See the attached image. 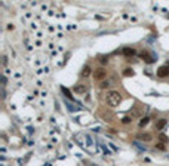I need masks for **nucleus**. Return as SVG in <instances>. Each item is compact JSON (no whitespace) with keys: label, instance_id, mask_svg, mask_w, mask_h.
Masks as SVG:
<instances>
[{"label":"nucleus","instance_id":"f257e3e1","mask_svg":"<svg viewBox=\"0 0 169 166\" xmlns=\"http://www.w3.org/2000/svg\"><path fill=\"white\" fill-rule=\"evenodd\" d=\"M106 101H107V104L110 107H117L122 103V95L117 91H110V92H107Z\"/></svg>","mask_w":169,"mask_h":166},{"label":"nucleus","instance_id":"f03ea898","mask_svg":"<svg viewBox=\"0 0 169 166\" xmlns=\"http://www.w3.org/2000/svg\"><path fill=\"white\" fill-rule=\"evenodd\" d=\"M168 76H169V67L162 65V67H159V68H157V77L165 79V77H168Z\"/></svg>","mask_w":169,"mask_h":166},{"label":"nucleus","instance_id":"7ed1b4c3","mask_svg":"<svg viewBox=\"0 0 169 166\" xmlns=\"http://www.w3.org/2000/svg\"><path fill=\"white\" fill-rule=\"evenodd\" d=\"M137 138L139 139V141H146V143H148V141H151V139H153V135L148 134V132H139V134L137 135Z\"/></svg>","mask_w":169,"mask_h":166},{"label":"nucleus","instance_id":"20e7f679","mask_svg":"<svg viewBox=\"0 0 169 166\" xmlns=\"http://www.w3.org/2000/svg\"><path fill=\"white\" fill-rule=\"evenodd\" d=\"M139 56H141L142 59H144L147 64H151V62H154V56H153V55H150V54L147 52V50H142V52L139 54Z\"/></svg>","mask_w":169,"mask_h":166},{"label":"nucleus","instance_id":"39448f33","mask_svg":"<svg viewBox=\"0 0 169 166\" xmlns=\"http://www.w3.org/2000/svg\"><path fill=\"white\" fill-rule=\"evenodd\" d=\"M73 91H74L76 94L83 95V94H86V92H88V86H86V85H76V86L73 87Z\"/></svg>","mask_w":169,"mask_h":166},{"label":"nucleus","instance_id":"423d86ee","mask_svg":"<svg viewBox=\"0 0 169 166\" xmlns=\"http://www.w3.org/2000/svg\"><path fill=\"white\" fill-rule=\"evenodd\" d=\"M122 52H123L125 56H135V55H137V50H135L134 48H129V46H128V48H123Z\"/></svg>","mask_w":169,"mask_h":166},{"label":"nucleus","instance_id":"0eeeda50","mask_svg":"<svg viewBox=\"0 0 169 166\" xmlns=\"http://www.w3.org/2000/svg\"><path fill=\"white\" fill-rule=\"evenodd\" d=\"M94 77H95L97 80H102L104 77H106V70H104V68H98V70H95Z\"/></svg>","mask_w":169,"mask_h":166},{"label":"nucleus","instance_id":"6e6552de","mask_svg":"<svg viewBox=\"0 0 169 166\" xmlns=\"http://www.w3.org/2000/svg\"><path fill=\"white\" fill-rule=\"evenodd\" d=\"M166 119H159L157 122H156V125H154V127H156V129H157V131H162L163 129V127L166 126Z\"/></svg>","mask_w":169,"mask_h":166},{"label":"nucleus","instance_id":"1a4fd4ad","mask_svg":"<svg viewBox=\"0 0 169 166\" xmlns=\"http://www.w3.org/2000/svg\"><path fill=\"white\" fill-rule=\"evenodd\" d=\"M90 74H92V68H90L89 65H85V67L82 68V73H80V76H82V77H89Z\"/></svg>","mask_w":169,"mask_h":166},{"label":"nucleus","instance_id":"9d476101","mask_svg":"<svg viewBox=\"0 0 169 166\" xmlns=\"http://www.w3.org/2000/svg\"><path fill=\"white\" fill-rule=\"evenodd\" d=\"M148 122H150V117H141V120H139V127H144V126H147L148 125Z\"/></svg>","mask_w":169,"mask_h":166},{"label":"nucleus","instance_id":"9b49d317","mask_svg":"<svg viewBox=\"0 0 169 166\" xmlns=\"http://www.w3.org/2000/svg\"><path fill=\"white\" fill-rule=\"evenodd\" d=\"M135 73H134V70L132 68H125L123 70V76H126V77H129V76H134Z\"/></svg>","mask_w":169,"mask_h":166},{"label":"nucleus","instance_id":"f8f14e48","mask_svg":"<svg viewBox=\"0 0 169 166\" xmlns=\"http://www.w3.org/2000/svg\"><path fill=\"white\" fill-rule=\"evenodd\" d=\"M159 141H160L162 144H165V143H168V136H166L165 134H162V132H160V134H159Z\"/></svg>","mask_w":169,"mask_h":166},{"label":"nucleus","instance_id":"ddd939ff","mask_svg":"<svg viewBox=\"0 0 169 166\" xmlns=\"http://www.w3.org/2000/svg\"><path fill=\"white\" fill-rule=\"evenodd\" d=\"M99 62L102 64V65H107V64H108V56H99Z\"/></svg>","mask_w":169,"mask_h":166},{"label":"nucleus","instance_id":"4468645a","mask_svg":"<svg viewBox=\"0 0 169 166\" xmlns=\"http://www.w3.org/2000/svg\"><path fill=\"white\" fill-rule=\"evenodd\" d=\"M131 122H132V117H129V116H126V117L122 119V123L123 125H128V123H131Z\"/></svg>","mask_w":169,"mask_h":166},{"label":"nucleus","instance_id":"2eb2a0df","mask_svg":"<svg viewBox=\"0 0 169 166\" xmlns=\"http://www.w3.org/2000/svg\"><path fill=\"white\" fill-rule=\"evenodd\" d=\"M156 148H157V150H165V148H166V147H165V145H163V144H162V143H159V144H157V145H156Z\"/></svg>","mask_w":169,"mask_h":166},{"label":"nucleus","instance_id":"dca6fc26","mask_svg":"<svg viewBox=\"0 0 169 166\" xmlns=\"http://www.w3.org/2000/svg\"><path fill=\"white\" fill-rule=\"evenodd\" d=\"M108 86H110L108 82H102V83H101V87H102V89H104V87H108Z\"/></svg>","mask_w":169,"mask_h":166},{"label":"nucleus","instance_id":"f3484780","mask_svg":"<svg viewBox=\"0 0 169 166\" xmlns=\"http://www.w3.org/2000/svg\"><path fill=\"white\" fill-rule=\"evenodd\" d=\"M3 65H5V67L8 65V56H6V55L3 56Z\"/></svg>","mask_w":169,"mask_h":166}]
</instances>
